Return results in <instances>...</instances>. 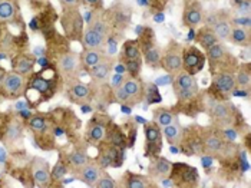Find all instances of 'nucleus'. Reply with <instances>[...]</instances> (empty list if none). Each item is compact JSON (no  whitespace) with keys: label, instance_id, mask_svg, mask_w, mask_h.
<instances>
[{"label":"nucleus","instance_id":"f257e3e1","mask_svg":"<svg viewBox=\"0 0 251 188\" xmlns=\"http://www.w3.org/2000/svg\"><path fill=\"white\" fill-rule=\"evenodd\" d=\"M207 59H208L213 74H218V72L231 74V69L235 68V65H237L234 56L220 42H217L210 49H207Z\"/></svg>","mask_w":251,"mask_h":188},{"label":"nucleus","instance_id":"f03ea898","mask_svg":"<svg viewBox=\"0 0 251 188\" xmlns=\"http://www.w3.org/2000/svg\"><path fill=\"white\" fill-rule=\"evenodd\" d=\"M207 107H208V112L214 122L218 127H230L235 121V115L237 111L231 105V102H226L221 99H215V98H208L207 99Z\"/></svg>","mask_w":251,"mask_h":188},{"label":"nucleus","instance_id":"7ed1b4c3","mask_svg":"<svg viewBox=\"0 0 251 188\" xmlns=\"http://www.w3.org/2000/svg\"><path fill=\"white\" fill-rule=\"evenodd\" d=\"M175 76L176 78L173 79V82H174V92L178 102L179 104L188 102L193 98H195L198 94V83H197V79L194 78V75H190L184 71Z\"/></svg>","mask_w":251,"mask_h":188},{"label":"nucleus","instance_id":"20e7f679","mask_svg":"<svg viewBox=\"0 0 251 188\" xmlns=\"http://www.w3.org/2000/svg\"><path fill=\"white\" fill-rule=\"evenodd\" d=\"M235 86H237L235 76L232 74H228V72L213 74V82H211V88H210L211 98L226 101L232 94Z\"/></svg>","mask_w":251,"mask_h":188},{"label":"nucleus","instance_id":"39448f33","mask_svg":"<svg viewBox=\"0 0 251 188\" xmlns=\"http://www.w3.org/2000/svg\"><path fill=\"white\" fill-rule=\"evenodd\" d=\"M144 95L142 85L136 81L135 78H131L128 81H124L122 85H119L115 89V99L119 102L136 105Z\"/></svg>","mask_w":251,"mask_h":188},{"label":"nucleus","instance_id":"423d86ee","mask_svg":"<svg viewBox=\"0 0 251 188\" xmlns=\"http://www.w3.org/2000/svg\"><path fill=\"white\" fill-rule=\"evenodd\" d=\"M170 178L173 180L174 186L181 187H193L198 183V171L194 167H190L182 162H175L171 165Z\"/></svg>","mask_w":251,"mask_h":188},{"label":"nucleus","instance_id":"0eeeda50","mask_svg":"<svg viewBox=\"0 0 251 188\" xmlns=\"http://www.w3.org/2000/svg\"><path fill=\"white\" fill-rule=\"evenodd\" d=\"M205 65V55L197 49L195 46H188L182 49V69L190 74L195 75L204 69Z\"/></svg>","mask_w":251,"mask_h":188},{"label":"nucleus","instance_id":"6e6552de","mask_svg":"<svg viewBox=\"0 0 251 188\" xmlns=\"http://www.w3.org/2000/svg\"><path fill=\"white\" fill-rule=\"evenodd\" d=\"M170 75H178L182 72V49L176 45L171 43L168 51L161 56V65Z\"/></svg>","mask_w":251,"mask_h":188},{"label":"nucleus","instance_id":"1a4fd4ad","mask_svg":"<svg viewBox=\"0 0 251 188\" xmlns=\"http://www.w3.org/2000/svg\"><path fill=\"white\" fill-rule=\"evenodd\" d=\"M0 85H1V91H3L4 96H7V98H19V96L23 95L26 81H25V76L13 71V72L4 75Z\"/></svg>","mask_w":251,"mask_h":188},{"label":"nucleus","instance_id":"9d476101","mask_svg":"<svg viewBox=\"0 0 251 188\" xmlns=\"http://www.w3.org/2000/svg\"><path fill=\"white\" fill-rule=\"evenodd\" d=\"M30 172L33 183L38 187H49L52 184V171L49 169V164L46 160L35 157L30 164Z\"/></svg>","mask_w":251,"mask_h":188},{"label":"nucleus","instance_id":"9b49d317","mask_svg":"<svg viewBox=\"0 0 251 188\" xmlns=\"http://www.w3.org/2000/svg\"><path fill=\"white\" fill-rule=\"evenodd\" d=\"M145 155L147 157H156L162 150V136L161 130L155 122L145 124Z\"/></svg>","mask_w":251,"mask_h":188},{"label":"nucleus","instance_id":"f8f14e48","mask_svg":"<svg viewBox=\"0 0 251 188\" xmlns=\"http://www.w3.org/2000/svg\"><path fill=\"white\" fill-rule=\"evenodd\" d=\"M62 26L65 29V33L72 39H80L82 29H83V20L82 16L77 13L76 9H65V15L62 18Z\"/></svg>","mask_w":251,"mask_h":188},{"label":"nucleus","instance_id":"ddd939ff","mask_svg":"<svg viewBox=\"0 0 251 188\" xmlns=\"http://www.w3.org/2000/svg\"><path fill=\"white\" fill-rule=\"evenodd\" d=\"M202 144H204V152H207L211 157H223L230 152L228 142L218 132H211L205 135V138L202 139Z\"/></svg>","mask_w":251,"mask_h":188},{"label":"nucleus","instance_id":"4468645a","mask_svg":"<svg viewBox=\"0 0 251 188\" xmlns=\"http://www.w3.org/2000/svg\"><path fill=\"white\" fill-rule=\"evenodd\" d=\"M124 161V150L122 147H116L112 144H105L103 148L100 150L99 157V165L102 168L106 167H121Z\"/></svg>","mask_w":251,"mask_h":188},{"label":"nucleus","instance_id":"2eb2a0df","mask_svg":"<svg viewBox=\"0 0 251 188\" xmlns=\"http://www.w3.org/2000/svg\"><path fill=\"white\" fill-rule=\"evenodd\" d=\"M79 63H80V57L75 54H63L59 56L58 68L60 75L66 76V78H74L79 72Z\"/></svg>","mask_w":251,"mask_h":188},{"label":"nucleus","instance_id":"dca6fc26","mask_svg":"<svg viewBox=\"0 0 251 188\" xmlns=\"http://www.w3.org/2000/svg\"><path fill=\"white\" fill-rule=\"evenodd\" d=\"M102 167L99 165V162H88L86 165H83L80 169H77V178L85 183L89 187H95L98 180L100 178L102 172Z\"/></svg>","mask_w":251,"mask_h":188},{"label":"nucleus","instance_id":"f3484780","mask_svg":"<svg viewBox=\"0 0 251 188\" xmlns=\"http://www.w3.org/2000/svg\"><path fill=\"white\" fill-rule=\"evenodd\" d=\"M207 26H210L213 29L214 35L217 36L218 40H228L230 38V33H231V20L223 19V18H218V16H210L208 18Z\"/></svg>","mask_w":251,"mask_h":188},{"label":"nucleus","instance_id":"a211bd4d","mask_svg":"<svg viewBox=\"0 0 251 188\" xmlns=\"http://www.w3.org/2000/svg\"><path fill=\"white\" fill-rule=\"evenodd\" d=\"M204 20V15H202V7L200 3H191L185 7L184 16H182V22L185 26H188L190 29H195L197 26H200Z\"/></svg>","mask_w":251,"mask_h":188},{"label":"nucleus","instance_id":"6ab92c4d","mask_svg":"<svg viewBox=\"0 0 251 188\" xmlns=\"http://www.w3.org/2000/svg\"><path fill=\"white\" fill-rule=\"evenodd\" d=\"M30 88L35 89L38 94L45 96V98L52 96L53 95V89H55L53 88V81L49 79V78H46V76H43L42 72L36 74V75L30 79Z\"/></svg>","mask_w":251,"mask_h":188},{"label":"nucleus","instance_id":"aec40b11","mask_svg":"<svg viewBox=\"0 0 251 188\" xmlns=\"http://www.w3.org/2000/svg\"><path fill=\"white\" fill-rule=\"evenodd\" d=\"M111 71H112V63H111L109 59L105 57L98 65L89 68V75L98 83H105L109 79V76H111Z\"/></svg>","mask_w":251,"mask_h":188},{"label":"nucleus","instance_id":"412c9836","mask_svg":"<svg viewBox=\"0 0 251 188\" xmlns=\"http://www.w3.org/2000/svg\"><path fill=\"white\" fill-rule=\"evenodd\" d=\"M164 135L167 138V141L171 144V145H178L182 142V136H184V131H182V127L179 124V119L178 116L175 115L174 119L164 127Z\"/></svg>","mask_w":251,"mask_h":188},{"label":"nucleus","instance_id":"4be33fe9","mask_svg":"<svg viewBox=\"0 0 251 188\" xmlns=\"http://www.w3.org/2000/svg\"><path fill=\"white\" fill-rule=\"evenodd\" d=\"M171 162L165 158H155L154 161L151 162L150 165V175L152 178H158V180H164L167 177H170V172H171Z\"/></svg>","mask_w":251,"mask_h":188},{"label":"nucleus","instance_id":"5701e85b","mask_svg":"<svg viewBox=\"0 0 251 188\" xmlns=\"http://www.w3.org/2000/svg\"><path fill=\"white\" fill-rule=\"evenodd\" d=\"M105 42H106V39L89 26L82 35V43H83L85 49H102Z\"/></svg>","mask_w":251,"mask_h":188},{"label":"nucleus","instance_id":"b1692460","mask_svg":"<svg viewBox=\"0 0 251 188\" xmlns=\"http://www.w3.org/2000/svg\"><path fill=\"white\" fill-rule=\"evenodd\" d=\"M22 135H23V125L20 124L18 119L12 121L7 128H6V132H4V144L13 147L16 144H19L22 141Z\"/></svg>","mask_w":251,"mask_h":188},{"label":"nucleus","instance_id":"393cba45","mask_svg":"<svg viewBox=\"0 0 251 188\" xmlns=\"http://www.w3.org/2000/svg\"><path fill=\"white\" fill-rule=\"evenodd\" d=\"M126 60H142V52L138 40H128L121 52V62Z\"/></svg>","mask_w":251,"mask_h":188},{"label":"nucleus","instance_id":"a878e982","mask_svg":"<svg viewBox=\"0 0 251 188\" xmlns=\"http://www.w3.org/2000/svg\"><path fill=\"white\" fill-rule=\"evenodd\" d=\"M18 15V7L12 0H0V23L13 22Z\"/></svg>","mask_w":251,"mask_h":188},{"label":"nucleus","instance_id":"bb28decb","mask_svg":"<svg viewBox=\"0 0 251 188\" xmlns=\"http://www.w3.org/2000/svg\"><path fill=\"white\" fill-rule=\"evenodd\" d=\"M195 40L207 51V49H210L213 45H215L217 42H220L217 36L214 35L213 29L210 27V26H204V27H201L200 30H198V33H197V36H195Z\"/></svg>","mask_w":251,"mask_h":188},{"label":"nucleus","instance_id":"cd10ccee","mask_svg":"<svg viewBox=\"0 0 251 188\" xmlns=\"http://www.w3.org/2000/svg\"><path fill=\"white\" fill-rule=\"evenodd\" d=\"M69 92H71V96H72V99L74 101H76V102H86V101H89L91 99V96H92V89L88 86V85H85V83H74V85H71V88H69Z\"/></svg>","mask_w":251,"mask_h":188},{"label":"nucleus","instance_id":"c85d7f7f","mask_svg":"<svg viewBox=\"0 0 251 188\" xmlns=\"http://www.w3.org/2000/svg\"><path fill=\"white\" fill-rule=\"evenodd\" d=\"M105 59V55L100 49H85V52L80 55V62L86 68H92L102 62Z\"/></svg>","mask_w":251,"mask_h":188},{"label":"nucleus","instance_id":"c756f323","mask_svg":"<svg viewBox=\"0 0 251 188\" xmlns=\"http://www.w3.org/2000/svg\"><path fill=\"white\" fill-rule=\"evenodd\" d=\"M105 136L109 144L116 145V147H124L126 144V136L118 125H111L108 130H105Z\"/></svg>","mask_w":251,"mask_h":188},{"label":"nucleus","instance_id":"7c9ffc66","mask_svg":"<svg viewBox=\"0 0 251 188\" xmlns=\"http://www.w3.org/2000/svg\"><path fill=\"white\" fill-rule=\"evenodd\" d=\"M105 125L100 124V122H91L88 131H86V138L91 144H99L103 138H105Z\"/></svg>","mask_w":251,"mask_h":188},{"label":"nucleus","instance_id":"2f4dec72","mask_svg":"<svg viewBox=\"0 0 251 188\" xmlns=\"http://www.w3.org/2000/svg\"><path fill=\"white\" fill-rule=\"evenodd\" d=\"M228 40L238 46H250V29L243 27H231V33Z\"/></svg>","mask_w":251,"mask_h":188},{"label":"nucleus","instance_id":"473e14b6","mask_svg":"<svg viewBox=\"0 0 251 188\" xmlns=\"http://www.w3.org/2000/svg\"><path fill=\"white\" fill-rule=\"evenodd\" d=\"M66 162H68V165H71L75 171H77V169H80L83 165H86L89 162V158H88L85 151L75 150L68 155Z\"/></svg>","mask_w":251,"mask_h":188},{"label":"nucleus","instance_id":"72a5a7b5","mask_svg":"<svg viewBox=\"0 0 251 188\" xmlns=\"http://www.w3.org/2000/svg\"><path fill=\"white\" fill-rule=\"evenodd\" d=\"M33 65H35V60L27 56L16 57L15 62H13L15 72H18V74H20V75L23 76L29 75V74L33 71Z\"/></svg>","mask_w":251,"mask_h":188},{"label":"nucleus","instance_id":"f704fd0d","mask_svg":"<svg viewBox=\"0 0 251 188\" xmlns=\"http://www.w3.org/2000/svg\"><path fill=\"white\" fill-rule=\"evenodd\" d=\"M142 55H144V59L147 62V65L152 66V68H158L161 65V52L159 49L156 48V45L151 46V48H147L142 51Z\"/></svg>","mask_w":251,"mask_h":188},{"label":"nucleus","instance_id":"c9c22d12","mask_svg":"<svg viewBox=\"0 0 251 188\" xmlns=\"http://www.w3.org/2000/svg\"><path fill=\"white\" fill-rule=\"evenodd\" d=\"M250 81H251V72H250V66H241L238 74L235 76V83L243 89L249 91L250 92Z\"/></svg>","mask_w":251,"mask_h":188},{"label":"nucleus","instance_id":"e433bc0d","mask_svg":"<svg viewBox=\"0 0 251 188\" xmlns=\"http://www.w3.org/2000/svg\"><path fill=\"white\" fill-rule=\"evenodd\" d=\"M174 113L171 112V111H168V109H156L154 111V122L161 128H164L165 125H168L173 119H174Z\"/></svg>","mask_w":251,"mask_h":188},{"label":"nucleus","instance_id":"4c0bfd02","mask_svg":"<svg viewBox=\"0 0 251 188\" xmlns=\"http://www.w3.org/2000/svg\"><path fill=\"white\" fill-rule=\"evenodd\" d=\"M125 186L128 188H148L151 187L150 181L142 175L128 174V178L125 180Z\"/></svg>","mask_w":251,"mask_h":188},{"label":"nucleus","instance_id":"58836bf2","mask_svg":"<svg viewBox=\"0 0 251 188\" xmlns=\"http://www.w3.org/2000/svg\"><path fill=\"white\" fill-rule=\"evenodd\" d=\"M48 127H49V124H48V121L45 119V116L36 115V116H32V118L29 119V128L35 132V134H42V132H45L48 130Z\"/></svg>","mask_w":251,"mask_h":188},{"label":"nucleus","instance_id":"ea45409f","mask_svg":"<svg viewBox=\"0 0 251 188\" xmlns=\"http://www.w3.org/2000/svg\"><path fill=\"white\" fill-rule=\"evenodd\" d=\"M111 12H112L111 13L112 22L115 23V26H128L129 18H126V13H129V10H125L124 7H115Z\"/></svg>","mask_w":251,"mask_h":188},{"label":"nucleus","instance_id":"a19ab883","mask_svg":"<svg viewBox=\"0 0 251 188\" xmlns=\"http://www.w3.org/2000/svg\"><path fill=\"white\" fill-rule=\"evenodd\" d=\"M235 7L240 16H250V0H235Z\"/></svg>","mask_w":251,"mask_h":188},{"label":"nucleus","instance_id":"79ce46f5","mask_svg":"<svg viewBox=\"0 0 251 188\" xmlns=\"http://www.w3.org/2000/svg\"><path fill=\"white\" fill-rule=\"evenodd\" d=\"M95 187L98 188H115V181L108 175V174H102L100 178L98 180V183L95 184Z\"/></svg>","mask_w":251,"mask_h":188},{"label":"nucleus","instance_id":"37998d69","mask_svg":"<svg viewBox=\"0 0 251 188\" xmlns=\"http://www.w3.org/2000/svg\"><path fill=\"white\" fill-rule=\"evenodd\" d=\"M144 94H147V99H148L150 104L161 102V95L158 94V89H156L155 85H148L147 86V92H144Z\"/></svg>","mask_w":251,"mask_h":188},{"label":"nucleus","instance_id":"c03bdc74","mask_svg":"<svg viewBox=\"0 0 251 188\" xmlns=\"http://www.w3.org/2000/svg\"><path fill=\"white\" fill-rule=\"evenodd\" d=\"M251 19L250 16H238L231 20L232 27H243V29H250Z\"/></svg>","mask_w":251,"mask_h":188},{"label":"nucleus","instance_id":"a18cd8bd","mask_svg":"<svg viewBox=\"0 0 251 188\" xmlns=\"http://www.w3.org/2000/svg\"><path fill=\"white\" fill-rule=\"evenodd\" d=\"M66 174H68L66 165H63V162H58V164L55 165L53 171H52V178H55V180H62Z\"/></svg>","mask_w":251,"mask_h":188},{"label":"nucleus","instance_id":"49530a36","mask_svg":"<svg viewBox=\"0 0 251 188\" xmlns=\"http://www.w3.org/2000/svg\"><path fill=\"white\" fill-rule=\"evenodd\" d=\"M59 1L65 9H76L80 4V0H59Z\"/></svg>","mask_w":251,"mask_h":188},{"label":"nucleus","instance_id":"de8ad7c7","mask_svg":"<svg viewBox=\"0 0 251 188\" xmlns=\"http://www.w3.org/2000/svg\"><path fill=\"white\" fill-rule=\"evenodd\" d=\"M173 79H174V76L173 75L161 76V78H158V79H156V85H161V86H164V85H170V83H173Z\"/></svg>","mask_w":251,"mask_h":188},{"label":"nucleus","instance_id":"09e8293b","mask_svg":"<svg viewBox=\"0 0 251 188\" xmlns=\"http://www.w3.org/2000/svg\"><path fill=\"white\" fill-rule=\"evenodd\" d=\"M122 82H124V78L121 76V74H118V75L112 78V86H115V88H118L119 85H122Z\"/></svg>","mask_w":251,"mask_h":188},{"label":"nucleus","instance_id":"8fccbe9b","mask_svg":"<svg viewBox=\"0 0 251 188\" xmlns=\"http://www.w3.org/2000/svg\"><path fill=\"white\" fill-rule=\"evenodd\" d=\"M88 6H92V7H100L102 6V0H83Z\"/></svg>","mask_w":251,"mask_h":188},{"label":"nucleus","instance_id":"3c124183","mask_svg":"<svg viewBox=\"0 0 251 188\" xmlns=\"http://www.w3.org/2000/svg\"><path fill=\"white\" fill-rule=\"evenodd\" d=\"M213 164V157L211 155H208V157H202V165L207 168V167H210Z\"/></svg>","mask_w":251,"mask_h":188},{"label":"nucleus","instance_id":"603ef678","mask_svg":"<svg viewBox=\"0 0 251 188\" xmlns=\"http://www.w3.org/2000/svg\"><path fill=\"white\" fill-rule=\"evenodd\" d=\"M155 20H156V22H162V20H164V15H162V13L156 15V16H155Z\"/></svg>","mask_w":251,"mask_h":188},{"label":"nucleus","instance_id":"864d4df0","mask_svg":"<svg viewBox=\"0 0 251 188\" xmlns=\"http://www.w3.org/2000/svg\"><path fill=\"white\" fill-rule=\"evenodd\" d=\"M122 112L129 113V112H131V108H126V107H122Z\"/></svg>","mask_w":251,"mask_h":188}]
</instances>
